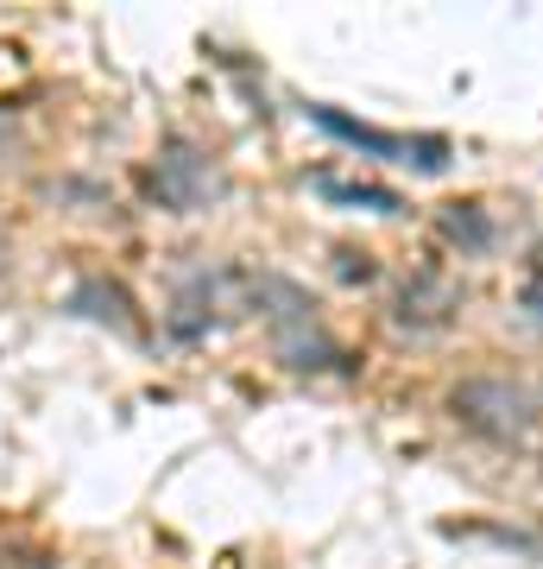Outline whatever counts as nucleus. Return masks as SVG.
<instances>
[{"mask_svg":"<svg viewBox=\"0 0 543 569\" xmlns=\"http://www.w3.org/2000/svg\"><path fill=\"white\" fill-rule=\"evenodd\" d=\"M455 411H462L467 425L500 430V437L531 425V399H524L519 387H505V380H474V387H462L455 392Z\"/></svg>","mask_w":543,"mask_h":569,"instance_id":"1","label":"nucleus"},{"mask_svg":"<svg viewBox=\"0 0 543 569\" xmlns=\"http://www.w3.org/2000/svg\"><path fill=\"white\" fill-rule=\"evenodd\" d=\"M316 121L335 133V140H348V146H361V152H373V159H418L423 171H436L443 164V152L449 146L443 140H392V133H373V127H361V121H348V114H335V108H316Z\"/></svg>","mask_w":543,"mask_h":569,"instance_id":"2","label":"nucleus"},{"mask_svg":"<svg viewBox=\"0 0 543 569\" xmlns=\"http://www.w3.org/2000/svg\"><path fill=\"white\" fill-rule=\"evenodd\" d=\"M152 190H159L164 203L183 209V203H197L202 190H215V178H209V171H202L190 152H183V146H171V152L159 159V171H152Z\"/></svg>","mask_w":543,"mask_h":569,"instance_id":"3","label":"nucleus"},{"mask_svg":"<svg viewBox=\"0 0 543 569\" xmlns=\"http://www.w3.org/2000/svg\"><path fill=\"white\" fill-rule=\"evenodd\" d=\"M322 190H329V197H342V203H373V209H399V197H392V190H380V183H335V178H322Z\"/></svg>","mask_w":543,"mask_h":569,"instance_id":"4","label":"nucleus"},{"mask_svg":"<svg viewBox=\"0 0 543 569\" xmlns=\"http://www.w3.org/2000/svg\"><path fill=\"white\" fill-rule=\"evenodd\" d=\"M449 234H455V241L467 234V241L481 247V241H486V222H481V216H449Z\"/></svg>","mask_w":543,"mask_h":569,"instance_id":"5","label":"nucleus"}]
</instances>
